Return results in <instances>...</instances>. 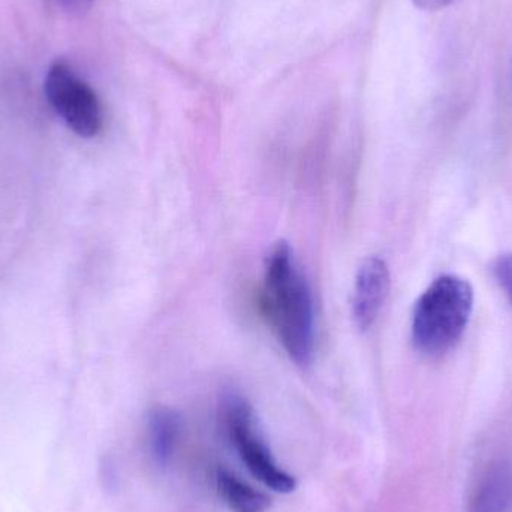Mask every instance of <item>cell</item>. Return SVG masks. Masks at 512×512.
I'll use <instances>...</instances> for the list:
<instances>
[{"label": "cell", "instance_id": "cell-1", "mask_svg": "<svg viewBox=\"0 0 512 512\" xmlns=\"http://www.w3.org/2000/svg\"><path fill=\"white\" fill-rule=\"evenodd\" d=\"M262 307L289 358L309 366L315 349L312 292L286 242L276 243L265 258Z\"/></svg>", "mask_w": 512, "mask_h": 512}, {"label": "cell", "instance_id": "cell-2", "mask_svg": "<svg viewBox=\"0 0 512 512\" xmlns=\"http://www.w3.org/2000/svg\"><path fill=\"white\" fill-rule=\"evenodd\" d=\"M474 312V288L456 274L438 277L415 303L411 336L426 357H441L459 343Z\"/></svg>", "mask_w": 512, "mask_h": 512}, {"label": "cell", "instance_id": "cell-3", "mask_svg": "<svg viewBox=\"0 0 512 512\" xmlns=\"http://www.w3.org/2000/svg\"><path fill=\"white\" fill-rule=\"evenodd\" d=\"M224 421L240 459L256 480L277 493L294 492L297 481L274 460L259 432L254 408L245 397L236 393L225 397Z\"/></svg>", "mask_w": 512, "mask_h": 512}, {"label": "cell", "instance_id": "cell-4", "mask_svg": "<svg viewBox=\"0 0 512 512\" xmlns=\"http://www.w3.org/2000/svg\"><path fill=\"white\" fill-rule=\"evenodd\" d=\"M44 92L57 116L74 134L93 138L101 132L104 123L98 95L71 66L57 60L45 75Z\"/></svg>", "mask_w": 512, "mask_h": 512}, {"label": "cell", "instance_id": "cell-5", "mask_svg": "<svg viewBox=\"0 0 512 512\" xmlns=\"http://www.w3.org/2000/svg\"><path fill=\"white\" fill-rule=\"evenodd\" d=\"M390 292V270L384 259L370 256L358 268L352 294V316L360 330H369Z\"/></svg>", "mask_w": 512, "mask_h": 512}, {"label": "cell", "instance_id": "cell-6", "mask_svg": "<svg viewBox=\"0 0 512 512\" xmlns=\"http://www.w3.org/2000/svg\"><path fill=\"white\" fill-rule=\"evenodd\" d=\"M219 496L233 512H265L270 510L271 499L265 493L249 486L227 469L216 472Z\"/></svg>", "mask_w": 512, "mask_h": 512}, {"label": "cell", "instance_id": "cell-7", "mask_svg": "<svg viewBox=\"0 0 512 512\" xmlns=\"http://www.w3.org/2000/svg\"><path fill=\"white\" fill-rule=\"evenodd\" d=\"M180 433V418L176 412L158 408L149 418L150 453L156 465L165 468L176 450Z\"/></svg>", "mask_w": 512, "mask_h": 512}, {"label": "cell", "instance_id": "cell-8", "mask_svg": "<svg viewBox=\"0 0 512 512\" xmlns=\"http://www.w3.org/2000/svg\"><path fill=\"white\" fill-rule=\"evenodd\" d=\"M493 274L512 304V254L498 256L493 262Z\"/></svg>", "mask_w": 512, "mask_h": 512}, {"label": "cell", "instance_id": "cell-9", "mask_svg": "<svg viewBox=\"0 0 512 512\" xmlns=\"http://www.w3.org/2000/svg\"><path fill=\"white\" fill-rule=\"evenodd\" d=\"M50 8L65 15L86 14L95 5V0H45Z\"/></svg>", "mask_w": 512, "mask_h": 512}, {"label": "cell", "instance_id": "cell-10", "mask_svg": "<svg viewBox=\"0 0 512 512\" xmlns=\"http://www.w3.org/2000/svg\"><path fill=\"white\" fill-rule=\"evenodd\" d=\"M417 8L424 9V11H439L450 5L453 0H412Z\"/></svg>", "mask_w": 512, "mask_h": 512}]
</instances>
